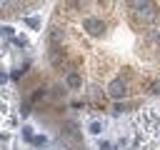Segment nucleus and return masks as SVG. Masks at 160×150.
<instances>
[{"instance_id":"0eeeda50","label":"nucleus","mask_w":160,"mask_h":150,"mask_svg":"<svg viewBox=\"0 0 160 150\" xmlns=\"http://www.w3.org/2000/svg\"><path fill=\"white\" fill-rule=\"evenodd\" d=\"M100 130H102V128H100V122H92V125H90V132H95V135H98Z\"/></svg>"},{"instance_id":"20e7f679","label":"nucleus","mask_w":160,"mask_h":150,"mask_svg":"<svg viewBox=\"0 0 160 150\" xmlns=\"http://www.w3.org/2000/svg\"><path fill=\"white\" fill-rule=\"evenodd\" d=\"M65 48L62 45H50V62L55 65V68H62L65 65Z\"/></svg>"},{"instance_id":"f03ea898","label":"nucleus","mask_w":160,"mask_h":150,"mask_svg":"<svg viewBox=\"0 0 160 150\" xmlns=\"http://www.w3.org/2000/svg\"><path fill=\"white\" fill-rule=\"evenodd\" d=\"M82 30H85L90 38H100V35H105V22H102V18L88 15V18L82 20Z\"/></svg>"},{"instance_id":"39448f33","label":"nucleus","mask_w":160,"mask_h":150,"mask_svg":"<svg viewBox=\"0 0 160 150\" xmlns=\"http://www.w3.org/2000/svg\"><path fill=\"white\" fill-rule=\"evenodd\" d=\"M65 88H70V90L82 88V78H80L78 70H68V72H65Z\"/></svg>"},{"instance_id":"423d86ee","label":"nucleus","mask_w":160,"mask_h":150,"mask_svg":"<svg viewBox=\"0 0 160 150\" xmlns=\"http://www.w3.org/2000/svg\"><path fill=\"white\" fill-rule=\"evenodd\" d=\"M148 92H152V95H158V92H160V78L148 82Z\"/></svg>"},{"instance_id":"9b49d317","label":"nucleus","mask_w":160,"mask_h":150,"mask_svg":"<svg viewBox=\"0 0 160 150\" xmlns=\"http://www.w3.org/2000/svg\"><path fill=\"white\" fill-rule=\"evenodd\" d=\"M155 40H158V42H160V30H155Z\"/></svg>"},{"instance_id":"7ed1b4c3","label":"nucleus","mask_w":160,"mask_h":150,"mask_svg":"<svg viewBox=\"0 0 160 150\" xmlns=\"http://www.w3.org/2000/svg\"><path fill=\"white\" fill-rule=\"evenodd\" d=\"M108 95L112 98V100H122L125 95H128V82L118 75V78H112L110 82H108Z\"/></svg>"},{"instance_id":"6e6552de","label":"nucleus","mask_w":160,"mask_h":150,"mask_svg":"<svg viewBox=\"0 0 160 150\" xmlns=\"http://www.w3.org/2000/svg\"><path fill=\"white\" fill-rule=\"evenodd\" d=\"M122 110H128V105H125V102H118V105H115V112H122Z\"/></svg>"},{"instance_id":"f257e3e1","label":"nucleus","mask_w":160,"mask_h":150,"mask_svg":"<svg viewBox=\"0 0 160 150\" xmlns=\"http://www.w3.org/2000/svg\"><path fill=\"white\" fill-rule=\"evenodd\" d=\"M130 8H132V15L142 22H152L158 18V10L152 2H130Z\"/></svg>"},{"instance_id":"1a4fd4ad","label":"nucleus","mask_w":160,"mask_h":150,"mask_svg":"<svg viewBox=\"0 0 160 150\" xmlns=\"http://www.w3.org/2000/svg\"><path fill=\"white\" fill-rule=\"evenodd\" d=\"M30 142H35V145H45V138H32Z\"/></svg>"},{"instance_id":"9d476101","label":"nucleus","mask_w":160,"mask_h":150,"mask_svg":"<svg viewBox=\"0 0 160 150\" xmlns=\"http://www.w3.org/2000/svg\"><path fill=\"white\" fill-rule=\"evenodd\" d=\"M5 78H8V75H5V72H0V82H5Z\"/></svg>"}]
</instances>
